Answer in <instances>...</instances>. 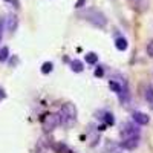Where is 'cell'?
I'll return each mask as SVG.
<instances>
[{"label": "cell", "mask_w": 153, "mask_h": 153, "mask_svg": "<svg viewBox=\"0 0 153 153\" xmlns=\"http://www.w3.org/2000/svg\"><path fill=\"white\" fill-rule=\"evenodd\" d=\"M81 16L86 17V20H89L97 28H106V25H107V19L104 17V14H101L97 9H87Z\"/></svg>", "instance_id": "cell-2"}, {"label": "cell", "mask_w": 153, "mask_h": 153, "mask_svg": "<svg viewBox=\"0 0 153 153\" xmlns=\"http://www.w3.org/2000/svg\"><path fill=\"white\" fill-rule=\"evenodd\" d=\"M147 54H149L150 57H153V40H150V42L147 43Z\"/></svg>", "instance_id": "cell-16"}, {"label": "cell", "mask_w": 153, "mask_h": 153, "mask_svg": "<svg viewBox=\"0 0 153 153\" xmlns=\"http://www.w3.org/2000/svg\"><path fill=\"white\" fill-rule=\"evenodd\" d=\"M55 149H57V153H69L68 147H66V146H63V144H58V146H55Z\"/></svg>", "instance_id": "cell-14"}, {"label": "cell", "mask_w": 153, "mask_h": 153, "mask_svg": "<svg viewBox=\"0 0 153 153\" xmlns=\"http://www.w3.org/2000/svg\"><path fill=\"white\" fill-rule=\"evenodd\" d=\"M52 63H49V61H46L45 65H43V68H42V71H43V74H49L51 71H52Z\"/></svg>", "instance_id": "cell-13"}, {"label": "cell", "mask_w": 153, "mask_h": 153, "mask_svg": "<svg viewBox=\"0 0 153 153\" xmlns=\"http://www.w3.org/2000/svg\"><path fill=\"white\" fill-rule=\"evenodd\" d=\"M132 117H133V121H135L138 126H146V124H149V121H150L149 115H146V113H143V112H135Z\"/></svg>", "instance_id": "cell-5"}, {"label": "cell", "mask_w": 153, "mask_h": 153, "mask_svg": "<svg viewBox=\"0 0 153 153\" xmlns=\"http://www.w3.org/2000/svg\"><path fill=\"white\" fill-rule=\"evenodd\" d=\"M60 124V115H54V113H49L45 117L43 120V127L45 130H52Z\"/></svg>", "instance_id": "cell-4"}, {"label": "cell", "mask_w": 153, "mask_h": 153, "mask_svg": "<svg viewBox=\"0 0 153 153\" xmlns=\"http://www.w3.org/2000/svg\"><path fill=\"white\" fill-rule=\"evenodd\" d=\"M146 100L150 107H153V89L152 87H147L146 89Z\"/></svg>", "instance_id": "cell-11"}, {"label": "cell", "mask_w": 153, "mask_h": 153, "mask_svg": "<svg viewBox=\"0 0 153 153\" xmlns=\"http://www.w3.org/2000/svg\"><path fill=\"white\" fill-rule=\"evenodd\" d=\"M84 60H86L87 65H97V61H98V55H97L95 52H89V54H86Z\"/></svg>", "instance_id": "cell-10"}, {"label": "cell", "mask_w": 153, "mask_h": 153, "mask_svg": "<svg viewBox=\"0 0 153 153\" xmlns=\"http://www.w3.org/2000/svg\"><path fill=\"white\" fill-rule=\"evenodd\" d=\"M121 138L127 139V138H139V129L133 124H123L121 127Z\"/></svg>", "instance_id": "cell-3"}, {"label": "cell", "mask_w": 153, "mask_h": 153, "mask_svg": "<svg viewBox=\"0 0 153 153\" xmlns=\"http://www.w3.org/2000/svg\"><path fill=\"white\" fill-rule=\"evenodd\" d=\"M103 120L106 121L107 126H113V124H115V118H113V115H112V113H104Z\"/></svg>", "instance_id": "cell-12"}, {"label": "cell", "mask_w": 153, "mask_h": 153, "mask_svg": "<svg viewBox=\"0 0 153 153\" xmlns=\"http://www.w3.org/2000/svg\"><path fill=\"white\" fill-rule=\"evenodd\" d=\"M115 48H117L118 51H126L127 48H129V42H127L124 37H118L117 40H115Z\"/></svg>", "instance_id": "cell-7"}, {"label": "cell", "mask_w": 153, "mask_h": 153, "mask_svg": "<svg viewBox=\"0 0 153 153\" xmlns=\"http://www.w3.org/2000/svg\"><path fill=\"white\" fill-rule=\"evenodd\" d=\"M76 120V109L72 103H66L63 104L60 109V123L65 126H71L74 124V121Z\"/></svg>", "instance_id": "cell-1"}, {"label": "cell", "mask_w": 153, "mask_h": 153, "mask_svg": "<svg viewBox=\"0 0 153 153\" xmlns=\"http://www.w3.org/2000/svg\"><path fill=\"white\" fill-rule=\"evenodd\" d=\"M16 25H17V20H16V17H14V16H11V17H9V29L12 31V29H14V26H16Z\"/></svg>", "instance_id": "cell-17"}, {"label": "cell", "mask_w": 153, "mask_h": 153, "mask_svg": "<svg viewBox=\"0 0 153 153\" xmlns=\"http://www.w3.org/2000/svg\"><path fill=\"white\" fill-rule=\"evenodd\" d=\"M138 144H139V138H127V139H123V143H121L124 149H129V150L138 147Z\"/></svg>", "instance_id": "cell-6"}, {"label": "cell", "mask_w": 153, "mask_h": 153, "mask_svg": "<svg viewBox=\"0 0 153 153\" xmlns=\"http://www.w3.org/2000/svg\"><path fill=\"white\" fill-rule=\"evenodd\" d=\"M71 69H72L74 72H83V69H84L83 61H80V60H72V61H71Z\"/></svg>", "instance_id": "cell-8"}, {"label": "cell", "mask_w": 153, "mask_h": 153, "mask_svg": "<svg viewBox=\"0 0 153 153\" xmlns=\"http://www.w3.org/2000/svg\"><path fill=\"white\" fill-rule=\"evenodd\" d=\"M109 87L112 89V91H113L115 94H118V95L123 92V86H120V83H118L117 80H113V78L109 81Z\"/></svg>", "instance_id": "cell-9"}, {"label": "cell", "mask_w": 153, "mask_h": 153, "mask_svg": "<svg viewBox=\"0 0 153 153\" xmlns=\"http://www.w3.org/2000/svg\"><path fill=\"white\" fill-rule=\"evenodd\" d=\"M94 74H95V76H97V78H101V76L104 75V69L101 68V66H98V68L95 69V72H94Z\"/></svg>", "instance_id": "cell-15"}, {"label": "cell", "mask_w": 153, "mask_h": 153, "mask_svg": "<svg viewBox=\"0 0 153 153\" xmlns=\"http://www.w3.org/2000/svg\"><path fill=\"white\" fill-rule=\"evenodd\" d=\"M84 3H86V0H78V2L75 3V8H83Z\"/></svg>", "instance_id": "cell-19"}, {"label": "cell", "mask_w": 153, "mask_h": 153, "mask_svg": "<svg viewBox=\"0 0 153 153\" xmlns=\"http://www.w3.org/2000/svg\"><path fill=\"white\" fill-rule=\"evenodd\" d=\"M6 2H11V3H14L17 8H19V2H17V0H6Z\"/></svg>", "instance_id": "cell-20"}, {"label": "cell", "mask_w": 153, "mask_h": 153, "mask_svg": "<svg viewBox=\"0 0 153 153\" xmlns=\"http://www.w3.org/2000/svg\"><path fill=\"white\" fill-rule=\"evenodd\" d=\"M6 54H8V49H6V48L0 51V60H5V58H6Z\"/></svg>", "instance_id": "cell-18"}]
</instances>
